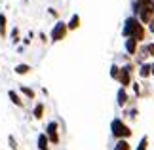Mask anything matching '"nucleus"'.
Returning <instances> with one entry per match:
<instances>
[{"mask_svg":"<svg viewBox=\"0 0 154 150\" xmlns=\"http://www.w3.org/2000/svg\"><path fill=\"white\" fill-rule=\"evenodd\" d=\"M15 74H19V76H23V74H29L31 72V65H27V63H19V65H15Z\"/></svg>","mask_w":154,"mask_h":150,"instance_id":"423d86ee","label":"nucleus"},{"mask_svg":"<svg viewBox=\"0 0 154 150\" xmlns=\"http://www.w3.org/2000/svg\"><path fill=\"white\" fill-rule=\"evenodd\" d=\"M146 51H149V55H154V44H149V46H146Z\"/></svg>","mask_w":154,"mask_h":150,"instance_id":"aec40b11","label":"nucleus"},{"mask_svg":"<svg viewBox=\"0 0 154 150\" xmlns=\"http://www.w3.org/2000/svg\"><path fill=\"white\" fill-rule=\"evenodd\" d=\"M32 114H34V118H36V120H42V118H44V105H42V103H38L36 106H34Z\"/></svg>","mask_w":154,"mask_h":150,"instance_id":"9d476101","label":"nucleus"},{"mask_svg":"<svg viewBox=\"0 0 154 150\" xmlns=\"http://www.w3.org/2000/svg\"><path fill=\"white\" fill-rule=\"evenodd\" d=\"M8 145H10L11 150H17V141H15L14 135H8Z\"/></svg>","mask_w":154,"mask_h":150,"instance_id":"2eb2a0df","label":"nucleus"},{"mask_svg":"<svg viewBox=\"0 0 154 150\" xmlns=\"http://www.w3.org/2000/svg\"><path fill=\"white\" fill-rule=\"evenodd\" d=\"M48 145H50V141L46 137V133H40L38 135V150H48Z\"/></svg>","mask_w":154,"mask_h":150,"instance_id":"6e6552de","label":"nucleus"},{"mask_svg":"<svg viewBox=\"0 0 154 150\" xmlns=\"http://www.w3.org/2000/svg\"><path fill=\"white\" fill-rule=\"evenodd\" d=\"M126 103H128V95H126V91H124V89H120V91H118V105L124 106Z\"/></svg>","mask_w":154,"mask_h":150,"instance_id":"ddd939ff","label":"nucleus"},{"mask_svg":"<svg viewBox=\"0 0 154 150\" xmlns=\"http://www.w3.org/2000/svg\"><path fill=\"white\" fill-rule=\"evenodd\" d=\"M8 34V19H6V14H0V36H6Z\"/></svg>","mask_w":154,"mask_h":150,"instance_id":"0eeeda50","label":"nucleus"},{"mask_svg":"<svg viewBox=\"0 0 154 150\" xmlns=\"http://www.w3.org/2000/svg\"><path fill=\"white\" fill-rule=\"evenodd\" d=\"M110 76H112V78H116V80H118V76H120V67H116V65H114V67L110 69Z\"/></svg>","mask_w":154,"mask_h":150,"instance_id":"a211bd4d","label":"nucleus"},{"mask_svg":"<svg viewBox=\"0 0 154 150\" xmlns=\"http://www.w3.org/2000/svg\"><path fill=\"white\" fill-rule=\"evenodd\" d=\"M114 150H129V142L126 141V139H120L116 142V146H114Z\"/></svg>","mask_w":154,"mask_h":150,"instance_id":"f8f14e48","label":"nucleus"},{"mask_svg":"<svg viewBox=\"0 0 154 150\" xmlns=\"http://www.w3.org/2000/svg\"><path fill=\"white\" fill-rule=\"evenodd\" d=\"M126 47H128V51H129V53H135V50H137V40H133V38H128V42H126Z\"/></svg>","mask_w":154,"mask_h":150,"instance_id":"9b49d317","label":"nucleus"},{"mask_svg":"<svg viewBox=\"0 0 154 150\" xmlns=\"http://www.w3.org/2000/svg\"><path fill=\"white\" fill-rule=\"evenodd\" d=\"M124 34L139 42V40H143V36H145V29H143V25H141L135 17H129V19L126 21V27H124Z\"/></svg>","mask_w":154,"mask_h":150,"instance_id":"f257e3e1","label":"nucleus"},{"mask_svg":"<svg viewBox=\"0 0 154 150\" xmlns=\"http://www.w3.org/2000/svg\"><path fill=\"white\" fill-rule=\"evenodd\" d=\"M78 27H80V17L78 15H72V17H70V21L67 23V29L74 31V29H78Z\"/></svg>","mask_w":154,"mask_h":150,"instance_id":"1a4fd4ad","label":"nucleus"},{"mask_svg":"<svg viewBox=\"0 0 154 150\" xmlns=\"http://www.w3.org/2000/svg\"><path fill=\"white\" fill-rule=\"evenodd\" d=\"M46 137H48V141L53 142V145H57L59 142V133H57V122H50L48 127H46Z\"/></svg>","mask_w":154,"mask_h":150,"instance_id":"20e7f679","label":"nucleus"},{"mask_svg":"<svg viewBox=\"0 0 154 150\" xmlns=\"http://www.w3.org/2000/svg\"><path fill=\"white\" fill-rule=\"evenodd\" d=\"M112 135L118 137V139H128V137L131 135V129H129L128 125L122 122V120L116 118L114 122H112Z\"/></svg>","mask_w":154,"mask_h":150,"instance_id":"f03ea898","label":"nucleus"},{"mask_svg":"<svg viewBox=\"0 0 154 150\" xmlns=\"http://www.w3.org/2000/svg\"><path fill=\"white\" fill-rule=\"evenodd\" d=\"M67 23H63V21H59L55 23V27H53V31H51V40L53 42H59V40H63L65 36H67Z\"/></svg>","mask_w":154,"mask_h":150,"instance_id":"7ed1b4c3","label":"nucleus"},{"mask_svg":"<svg viewBox=\"0 0 154 150\" xmlns=\"http://www.w3.org/2000/svg\"><path fill=\"white\" fill-rule=\"evenodd\" d=\"M150 69H152V67H149V65H143V67H141V76H143V78H145V76H149V74L152 72Z\"/></svg>","mask_w":154,"mask_h":150,"instance_id":"dca6fc26","label":"nucleus"},{"mask_svg":"<svg viewBox=\"0 0 154 150\" xmlns=\"http://www.w3.org/2000/svg\"><path fill=\"white\" fill-rule=\"evenodd\" d=\"M8 97H10V101H11V103H14L15 106L23 109V105H25V103H23V99L19 97V93H17L15 89H10V91H8Z\"/></svg>","mask_w":154,"mask_h":150,"instance_id":"39448f33","label":"nucleus"},{"mask_svg":"<svg viewBox=\"0 0 154 150\" xmlns=\"http://www.w3.org/2000/svg\"><path fill=\"white\" fill-rule=\"evenodd\" d=\"M11 42H14V44L19 42V29H14V31H11Z\"/></svg>","mask_w":154,"mask_h":150,"instance_id":"f3484780","label":"nucleus"},{"mask_svg":"<svg viewBox=\"0 0 154 150\" xmlns=\"http://www.w3.org/2000/svg\"><path fill=\"white\" fill-rule=\"evenodd\" d=\"M21 93L25 95V97H29V99H34V89L27 87V86H21Z\"/></svg>","mask_w":154,"mask_h":150,"instance_id":"4468645a","label":"nucleus"},{"mask_svg":"<svg viewBox=\"0 0 154 150\" xmlns=\"http://www.w3.org/2000/svg\"><path fill=\"white\" fill-rule=\"evenodd\" d=\"M146 142H149V141H146V137H145V139L141 141V145H139V148H137V150H146Z\"/></svg>","mask_w":154,"mask_h":150,"instance_id":"6ab92c4d","label":"nucleus"}]
</instances>
